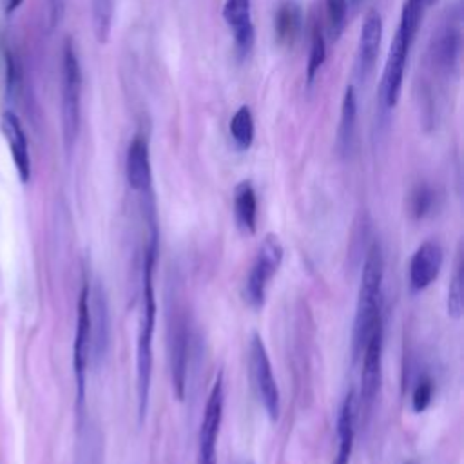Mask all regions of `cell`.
Masks as SVG:
<instances>
[{
  "label": "cell",
  "instance_id": "7a4b0ae2",
  "mask_svg": "<svg viewBox=\"0 0 464 464\" xmlns=\"http://www.w3.org/2000/svg\"><path fill=\"white\" fill-rule=\"evenodd\" d=\"M384 277V259L379 243H372L366 250L362 270H361V285L357 295V308L353 319V334H352V353L353 361H357L362 353V348L372 335L375 324L381 319V288Z\"/></svg>",
  "mask_w": 464,
  "mask_h": 464
},
{
  "label": "cell",
  "instance_id": "d4e9b609",
  "mask_svg": "<svg viewBox=\"0 0 464 464\" xmlns=\"http://www.w3.org/2000/svg\"><path fill=\"white\" fill-rule=\"evenodd\" d=\"M326 14L330 36L335 42L343 34L348 20V0H326Z\"/></svg>",
  "mask_w": 464,
  "mask_h": 464
},
{
  "label": "cell",
  "instance_id": "7402d4cb",
  "mask_svg": "<svg viewBox=\"0 0 464 464\" xmlns=\"http://www.w3.org/2000/svg\"><path fill=\"white\" fill-rule=\"evenodd\" d=\"M228 130H230V138L234 141V145L239 150H248L252 147L254 141V116L248 105H241L234 116L230 118L228 123Z\"/></svg>",
  "mask_w": 464,
  "mask_h": 464
},
{
  "label": "cell",
  "instance_id": "9a60e30c",
  "mask_svg": "<svg viewBox=\"0 0 464 464\" xmlns=\"http://www.w3.org/2000/svg\"><path fill=\"white\" fill-rule=\"evenodd\" d=\"M0 130L9 145L11 158L14 163V169L18 172V178L22 183H27L31 178V158H29V145L25 132L22 129V123L18 116L13 111H5L0 118Z\"/></svg>",
  "mask_w": 464,
  "mask_h": 464
},
{
  "label": "cell",
  "instance_id": "ba28073f",
  "mask_svg": "<svg viewBox=\"0 0 464 464\" xmlns=\"http://www.w3.org/2000/svg\"><path fill=\"white\" fill-rule=\"evenodd\" d=\"M223 399H225L223 373L219 372L208 392L201 424H199L198 464H216V448H218V437H219V428L223 419Z\"/></svg>",
  "mask_w": 464,
  "mask_h": 464
},
{
  "label": "cell",
  "instance_id": "4fadbf2b",
  "mask_svg": "<svg viewBox=\"0 0 464 464\" xmlns=\"http://www.w3.org/2000/svg\"><path fill=\"white\" fill-rule=\"evenodd\" d=\"M223 20L234 34V47L239 58H246L256 42V29L252 22V0H225Z\"/></svg>",
  "mask_w": 464,
  "mask_h": 464
},
{
  "label": "cell",
  "instance_id": "2e32d148",
  "mask_svg": "<svg viewBox=\"0 0 464 464\" xmlns=\"http://www.w3.org/2000/svg\"><path fill=\"white\" fill-rule=\"evenodd\" d=\"M187 357H188L187 323L183 317H178L174 321V330L170 339V375H172V390L178 401L185 399Z\"/></svg>",
  "mask_w": 464,
  "mask_h": 464
},
{
  "label": "cell",
  "instance_id": "4316f807",
  "mask_svg": "<svg viewBox=\"0 0 464 464\" xmlns=\"http://www.w3.org/2000/svg\"><path fill=\"white\" fill-rule=\"evenodd\" d=\"M433 399V381L431 377L424 375L419 379V382L413 388L411 393V408L415 413H422L428 410V406L431 404Z\"/></svg>",
  "mask_w": 464,
  "mask_h": 464
},
{
  "label": "cell",
  "instance_id": "5bb4252c",
  "mask_svg": "<svg viewBox=\"0 0 464 464\" xmlns=\"http://www.w3.org/2000/svg\"><path fill=\"white\" fill-rule=\"evenodd\" d=\"M125 178L134 192L147 194L152 187V167L150 150L145 136L136 134L127 147L125 154Z\"/></svg>",
  "mask_w": 464,
  "mask_h": 464
},
{
  "label": "cell",
  "instance_id": "d6a6232c",
  "mask_svg": "<svg viewBox=\"0 0 464 464\" xmlns=\"http://www.w3.org/2000/svg\"><path fill=\"white\" fill-rule=\"evenodd\" d=\"M406 464H413V462H406Z\"/></svg>",
  "mask_w": 464,
  "mask_h": 464
},
{
  "label": "cell",
  "instance_id": "7c38bea8",
  "mask_svg": "<svg viewBox=\"0 0 464 464\" xmlns=\"http://www.w3.org/2000/svg\"><path fill=\"white\" fill-rule=\"evenodd\" d=\"M381 40H382V18L377 11H370L362 20V27L357 42V58H355V72L362 83L372 76L375 69Z\"/></svg>",
  "mask_w": 464,
  "mask_h": 464
},
{
  "label": "cell",
  "instance_id": "ac0fdd59",
  "mask_svg": "<svg viewBox=\"0 0 464 464\" xmlns=\"http://www.w3.org/2000/svg\"><path fill=\"white\" fill-rule=\"evenodd\" d=\"M303 27V7L297 0H281L274 11V36L283 47H292Z\"/></svg>",
  "mask_w": 464,
  "mask_h": 464
},
{
  "label": "cell",
  "instance_id": "52a82bcc",
  "mask_svg": "<svg viewBox=\"0 0 464 464\" xmlns=\"http://www.w3.org/2000/svg\"><path fill=\"white\" fill-rule=\"evenodd\" d=\"M462 56V24H460V9L457 13L448 14L440 27L435 31L433 40L430 44V60L433 69L440 74H453L459 71Z\"/></svg>",
  "mask_w": 464,
  "mask_h": 464
},
{
  "label": "cell",
  "instance_id": "ffe728a7",
  "mask_svg": "<svg viewBox=\"0 0 464 464\" xmlns=\"http://www.w3.org/2000/svg\"><path fill=\"white\" fill-rule=\"evenodd\" d=\"M355 129H357V96L352 85L346 87L341 102V118L337 127V152L343 158H348L352 154L353 143H355Z\"/></svg>",
  "mask_w": 464,
  "mask_h": 464
},
{
  "label": "cell",
  "instance_id": "5b68a950",
  "mask_svg": "<svg viewBox=\"0 0 464 464\" xmlns=\"http://www.w3.org/2000/svg\"><path fill=\"white\" fill-rule=\"evenodd\" d=\"M248 375L268 419L277 420L281 411V395L272 372L268 352L259 334H254L248 343Z\"/></svg>",
  "mask_w": 464,
  "mask_h": 464
},
{
  "label": "cell",
  "instance_id": "3957f363",
  "mask_svg": "<svg viewBox=\"0 0 464 464\" xmlns=\"http://www.w3.org/2000/svg\"><path fill=\"white\" fill-rule=\"evenodd\" d=\"M62 132L63 143L71 149L80 132V105H82V67L74 42L67 38L62 47Z\"/></svg>",
  "mask_w": 464,
  "mask_h": 464
},
{
  "label": "cell",
  "instance_id": "f546056e",
  "mask_svg": "<svg viewBox=\"0 0 464 464\" xmlns=\"http://www.w3.org/2000/svg\"><path fill=\"white\" fill-rule=\"evenodd\" d=\"M22 2H24V0H7V2H5V11H7V13H14V11L20 7Z\"/></svg>",
  "mask_w": 464,
  "mask_h": 464
},
{
  "label": "cell",
  "instance_id": "277c9868",
  "mask_svg": "<svg viewBox=\"0 0 464 464\" xmlns=\"http://www.w3.org/2000/svg\"><path fill=\"white\" fill-rule=\"evenodd\" d=\"M283 263V245L277 234H266L257 248L256 259L243 285V299L250 308L265 304L266 288Z\"/></svg>",
  "mask_w": 464,
  "mask_h": 464
},
{
  "label": "cell",
  "instance_id": "603a6c76",
  "mask_svg": "<svg viewBox=\"0 0 464 464\" xmlns=\"http://www.w3.org/2000/svg\"><path fill=\"white\" fill-rule=\"evenodd\" d=\"M435 205V190L428 183H419L411 188L410 199H408V208L413 219H422L431 212Z\"/></svg>",
  "mask_w": 464,
  "mask_h": 464
},
{
  "label": "cell",
  "instance_id": "1f68e13d",
  "mask_svg": "<svg viewBox=\"0 0 464 464\" xmlns=\"http://www.w3.org/2000/svg\"><path fill=\"white\" fill-rule=\"evenodd\" d=\"M433 2H435V0H428V5H431V4H433Z\"/></svg>",
  "mask_w": 464,
  "mask_h": 464
},
{
  "label": "cell",
  "instance_id": "9c48e42d",
  "mask_svg": "<svg viewBox=\"0 0 464 464\" xmlns=\"http://www.w3.org/2000/svg\"><path fill=\"white\" fill-rule=\"evenodd\" d=\"M91 288L83 283L78 295V314H76V334H74V348H72V364L76 377V395L78 404L85 399V377L87 366L91 361Z\"/></svg>",
  "mask_w": 464,
  "mask_h": 464
},
{
  "label": "cell",
  "instance_id": "e0dca14e",
  "mask_svg": "<svg viewBox=\"0 0 464 464\" xmlns=\"http://www.w3.org/2000/svg\"><path fill=\"white\" fill-rule=\"evenodd\" d=\"M357 393L355 390H350L344 395V401L339 408L337 415V457L335 464H348L353 439H355V424H357Z\"/></svg>",
  "mask_w": 464,
  "mask_h": 464
},
{
  "label": "cell",
  "instance_id": "d6986e66",
  "mask_svg": "<svg viewBox=\"0 0 464 464\" xmlns=\"http://www.w3.org/2000/svg\"><path fill=\"white\" fill-rule=\"evenodd\" d=\"M91 357L98 362L109 346V310L102 290L91 292Z\"/></svg>",
  "mask_w": 464,
  "mask_h": 464
},
{
  "label": "cell",
  "instance_id": "44dd1931",
  "mask_svg": "<svg viewBox=\"0 0 464 464\" xmlns=\"http://www.w3.org/2000/svg\"><path fill=\"white\" fill-rule=\"evenodd\" d=\"M234 218L241 232L256 234L257 230V196L254 185L243 179L234 188Z\"/></svg>",
  "mask_w": 464,
  "mask_h": 464
},
{
  "label": "cell",
  "instance_id": "8992f818",
  "mask_svg": "<svg viewBox=\"0 0 464 464\" xmlns=\"http://www.w3.org/2000/svg\"><path fill=\"white\" fill-rule=\"evenodd\" d=\"M362 372L357 393V410L370 415L382 381V321H379L362 348Z\"/></svg>",
  "mask_w": 464,
  "mask_h": 464
},
{
  "label": "cell",
  "instance_id": "484cf974",
  "mask_svg": "<svg viewBox=\"0 0 464 464\" xmlns=\"http://www.w3.org/2000/svg\"><path fill=\"white\" fill-rule=\"evenodd\" d=\"M448 315L451 319H460L462 317V310H464V288H462V268L460 265L457 266L450 288H448Z\"/></svg>",
  "mask_w": 464,
  "mask_h": 464
},
{
  "label": "cell",
  "instance_id": "8fae6325",
  "mask_svg": "<svg viewBox=\"0 0 464 464\" xmlns=\"http://www.w3.org/2000/svg\"><path fill=\"white\" fill-rule=\"evenodd\" d=\"M442 261H444L442 246L433 239L424 241L410 259V266H408L410 290L411 292L426 290L439 277Z\"/></svg>",
  "mask_w": 464,
  "mask_h": 464
},
{
  "label": "cell",
  "instance_id": "f1b7e54d",
  "mask_svg": "<svg viewBox=\"0 0 464 464\" xmlns=\"http://www.w3.org/2000/svg\"><path fill=\"white\" fill-rule=\"evenodd\" d=\"M63 11V0H49V16H51V25H56Z\"/></svg>",
  "mask_w": 464,
  "mask_h": 464
},
{
  "label": "cell",
  "instance_id": "cb8c5ba5",
  "mask_svg": "<svg viewBox=\"0 0 464 464\" xmlns=\"http://www.w3.org/2000/svg\"><path fill=\"white\" fill-rule=\"evenodd\" d=\"M326 58V42L323 31L315 25L312 31V42H310V53H308V63H306V83L312 85L319 69L323 67Z\"/></svg>",
  "mask_w": 464,
  "mask_h": 464
},
{
  "label": "cell",
  "instance_id": "30bf717a",
  "mask_svg": "<svg viewBox=\"0 0 464 464\" xmlns=\"http://www.w3.org/2000/svg\"><path fill=\"white\" fill-rule=\"evenodd\" d=\"M411 42L401 33L395 31L392 45L388 49V58L384 63V72L381 80V103L384 109H393L399 103L404 83V71L408 63V54Z\"/></svg>",
  "mask_w": 464,
  "mask_h": 464
},
{
  "label": "cell",
  "instance_id": "6da1fadb",
  "mask_svg": "<svg viewBox=\"0 0 464 464\" xmlns=\"http://www.w3.org/2000/svg\"><path fill=\"white\" fill-rule=\"evenodd\" d=\"M158 254V232L152 230L145 250L141 266V303L138 317V339H136V395H138V417L145 419L149 410L150 381H152V339L156 326V294H154V266Z\"/></svg>",
  "mask_w": 464,
  "mask_h": 464
},
{
  "label": "cell",
  "instance_id": "83f0119b",
  "mask_svg": "<svg viewBox=\"0 0 464 464\" xmlns=\"http://www.w3.org/2000/svg\"><path fill=\"white\" fill-rule=\"evenodd\" d=\"M4 62H5V89H7V92H13L18 85L20 72H18L16 60H14L13 53L9 51V47H4Z\"/></svg>",
  "mask_w": 464,
  "mask_h": 464
},
{
  "label": "cell",
  "instance_id": "4dcf8cb0",
  "mask_svg": "<svg viewBox=\"0 0 464 464\" xmlns=\"http://www.w3.org/2000/svg\"><path fill=\"white\" fill-rule=\"evenodd\" d=\"M364 2H366V0H348V11H350V9H352V11H357Z\"/></svg>",
  "mask_w": 464,
  "mask_h": 464
}]
</instances>
